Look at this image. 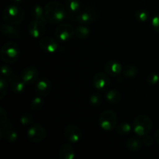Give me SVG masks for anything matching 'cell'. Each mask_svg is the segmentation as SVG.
I'll return each mask as SVG.
<instances>
[{
  "label": "cell",
  "instance_id": "1f68e13d",
  "mask_svg": "<svg viewBox=\"0 0 159 159\" xmlns=\"http://www.w3.org/2000/svg\"><path fill=\"white\" fill-rule=\"evenodd\" d=\"M147 82L151 85H155L159 83V75L156 73H151L147 77Z\"/></svg>",
  "mask_w": 159,
  "mask_h": 159
},
{
  "label": "cell",
  "instance_id": "74e56055",
  "mask_svg": "<svg viewBox=\"0 0 159 159\" xmlns=\"http://www.w3.org/2000/svg\"><path fill=\"white\" fill-rule=\"evenodd\" d=\"M12 2H14L15 3H20L23 1V0H12Z\"/></svg>",
  "mask_w": 159,
  "mask_h": 159
},
{
  "label": "cell",
  "instance_id": "836d02e7",
  "mask_svg": "<svg viewBox=\"0 0 159 159\" xmlns=\"http://www.w3.org/2000/svg\"><path fill=\"white\" fill-rule=\"evenodd\" d=\"M152 26L155 32L159 34V15H155L152 19Z\"/></svg>",
  "mask_w": 159,
  "mask_h": 159
},
{
  "label": "cell",
  "instance_id": "30bf717a",
  "mask_svg": "<svg viewBox=\"0 0 159 159\" xmlns=\"http://www.w3.org/2000/svg\"><path fill=\"white\" fill-rule=\"evenodd\" d=\"M65 138L71 143H77L82 138V130L75 125H68L65 130Z\"/></svg>",
  "mask_w": 159,
  "mask_h": 159
},
{
  "label": "cell",
  "instance_id": "9c48e42d",
  "mask_svg": "<svg viewBox=\"0 0 159 159\" xmlns=\"http://www.w3.org/2000/svg\"><path fill=\"white\" fill-rule=\"evenodd\" d=\"M110 79L107 74L99 72L93 78V85L96 89L104 91L110 87Z\"/></svg>",
  "mask_w": 159,
  "mask_h": 159
},
{
  "label": "cell",
  "instance_id": "f1b7e54d",
  "mask_svg": "<svg viewBox=\"0 0 159 159\" xmlns=\"http://www.w3.org/2000/svg\"><path fill=\"white\" fill-rule=\"evenodd\" d=\"M20 123H21L22 125H30V124H34V119L32 116V115L29 113H25L21 115L20 118Z\"/></svg>",
  "mask_w": 159,
  "mask_h": 159
},
{
  "label": "cell",
  "instance_id": "7c38bea8",
  "mask_svg": "<svg viewBox=\"0 0 159 159\" xmlns=\"http://www.w3.org/2000/svg\"><path fill=\"white\" fill-rule=\"evenodd\" d=\"M38 78V71L35 67H27L23 71L21 75V79L26 85H32Z\"/></svg>",
  "mask_w": 159,
  "mask_h": 159
},
{
  "label": "cell",
  "instance_id": "4316f807",
  "mask_svg": "<svg viewBox=\"0 0 159 159\" xmlns=\"http://www.w3.org/2000/svg\"><path fill=\"white\" fill-rule=\"evenodd\" d=\"M43 104H44V100L42 96H39L33 99L30 106L34 110H39L43 107Z\"/></svg>",
  "mask_w": 159,
  "mask_h": 159
},
{
  "label": "cell",
  "instance_id": "44dd1931",
  "mask_svg": "<svg viewBox=\"0 0 159 159\" xmlns=\"http://www.w3.org/2000/svg\"><path fill=\"white\" fill-rule=\"evenodd\" d=\"M7 128H2L4 129V135H3V138L6 140L7 142L9 143H14L17 141L18 139V134L17 132L14 130L12 127H9L6 126Z\"/></svg>",
  "mask_w": 159,
  "mask_h": 159
},
{
  "label": "cell",
  "instance_id": "9a60e30c",
  "mask_svg": "<svg viewBox=\"0 0 159 159\" xmlns=\"http://www.w3.org/2000/svg\"><path fill=\"white\" fill-rule=\"evenodd\" d=\"M75 19L79 23H82V24H91L94 21V12L90 9H86V10L78 14Z\"/></svg>",
  "mask_w": 159,
  "mask_h": 159
},
{
  "label": "cell",
  "instance_id": "83f0119b",
  "mask_svg": "<svg viewBox=\"0 0 159 159\" xmlns=\"http://www.w3.org/2000/svg\"><path fill=\"white\" fill-rule=\"evenodd\" d=\"M135 17L137 20L141 23L148 21L149 19V12L145 9H139L135 12Z\"/></svg>",
  "mask_w": 159,
  "mask_h": 159
},
{
  "label": "cell",
  "instance_id": "277c9868",
  "mask_svg": "<svg viewBox=\"0 0 159 159\" xmlns=\"http://www.w3.org/2000/svg\"><path fill=\"white\" fill-rule=\"evenodd\" d=\"M152 128V121L150 117L146 115H139L133 122V129L138 136H144L148 134Z\"/></svg>",
  "mask_w": 159,
  "mask_h": 159
},
{
  "label": "cell",
  "instance_id": "3957f363",
  "mask_svg": "<svg viewBox=\"0 0 159 159\" xmlns=\"http://www.w3.org/2000/svg\"><path fill=\"white\" fill-rule=\"evenodd\" d=\"M0 57L2 60L6 63H15L20 57L19 46L14 42H7L1 48Z\"/></svg>",
  "mask_w": 159,
  "mask_h": 159
},
{
  "label": "cell",
  "instance_id": "4fadbf2b",
  "mask_svg": "<svg viewBox=\"0 0 159 159\" xmlns=\"http://www.w3.org/2000/svg\"><path fill=\"white\" fill-rule=\"evenodd\" d=\"M40 47L47 53H54L58 48V44L56 40L51 37H43L40 40Z\"/></svg>",
  "mask_w": 159,
  "mask_h": 159
},
{
  "label": "cell",
  "instance_id": "ba28073f",
  "mask_svg": "<svg viewBox=\"0 0 159 159\" xmlns=\"http://www.w3.org/2000/svg\"><path fill=\"white\" fill-rule=\"evenodd\" d=\"M30 35L34 38H40L43 36L46 31V27H45V23L43 22L40 21V20H34L28 26Z\"/></svg>",
  "mask_w": 159,
  "mask_h": 159
},
{
  "label": "cell",
  "instance_id": "e0dca14e",
  "mask_svg": "<svg viewBox=\"0 0 159 159\" xmlns=\"http://www.w3.org/2000/svg\"><path fill=\"white\" fill-rule=\"evenodd\" d=\"M75 157V152L72 146L68 144L61 145L59 150V158L61 159H73Z\"/></svg>",
  "mask_w": 159,
  "mask_h": 159
},
{
  "label": "cell",
  "instance_id": "ac0fdd59",
  "mask_svg": "<svg viewBox=\"0 0 159 159\" xmlns=\"http://www.w3.org/2000/svg\"><path fill=\"white\" fill-rule=\"evenodd\" d=\"M1 32L4 35L12 37V38H19L20 37V30L16 27H15L14 25L8 24V23L2 25Z\"/></svg>",
  "mask_w": 159,
  "mask_h": 159
},
{
  "label": "cell",
  "instance_id": "484cf974",
  "mask_svg": "<svg viewBox=\"0 0 159 159\" xmlns=\"http://www.w3.org/2000/svg\"><path fill=\"white\" fill-rule=\"evenodd\" d=\"M131 129L132 127L129 123L123 122L119 124L117 129H116V131L120 135H127L131 132Z\"/></svg>",
  "mask_w": 159,
  "mask_h": 159
},
{
  "label": "cell",
  "instance_id": "6da1fadb",
  "mask_svg": "<svg viewBox=\"0 0 159 159\" xmlns=\"http://www.w3.org/2000/svg\"><path fill=\"white\" fill-rule=\"evenodd\" d=\"M47 20L52 24H59L66 16V9L61 3L56 1L48 2L44 8Z\"/></svg>",
  "mask_w": 159,
  "mask_h": 159
},
{
  "label": "cell",
  "instance_id": "5b68a950",
  "mask_svg": "<svg viewBox=\"0 0 159 159\" xmlns=\"http://www.w3.org/2000/svg\"><path fill=\"white\" fill-rule=\"evenodd\" d=\"M117 124V116L116 113L111 110L102 112L99 118V127L106 131H110L116 127Z\"/></svg>",
  "mask_w": 159,
  "mask_h": 159
},
{
  "label": "cell",
  "instance_id": "ffe728a7",
  "mask_svg": "<svg viewBox=\"0 0 159 159\" xmlns=\"http://www.w3.org/2000/svg\"><path fill=\"white\" fill-rule=\"evenodd\" d=\"M106 99L110 104L119 103L121 99V94L119 91L116 89L109 90L105 94Z\"/></svg>",
  "mask_w": 159,
  "mask_h": 159
},
{
  "label": "cell",
  "instance_id": "d4e9b609",
  "mask_svg": "<svg viewBox=\"0 0 159 159\" xmlns=\"http://www.w3.org/2000/svg\"><path fill=\"white\" fill-rule=\"evenodd\" d=\"M123 73L127 78H134L138 75V69L136 66L133 65H126L123 69Z\"/></svg>",
  "mask_w": 159,
  "mask_h": 159
},
{
  "label": "cell",
  "instance_id": "8d00e7d4",
  "mask_svg": "<svg viewBox=\"0 0 159 159\" xmlns=\"http://www.w3.org/2000/svg\"><path fill=\"white\" fill-rule=\"evenodd\" d=\"M155 139H156L157 142L159 144V129H158V130H156V132H155Z\"/></svg>",
  "mask_w": 159,
  "mask_h": 159
},
{
  "label": "cell",
  "instance_id": "5bb4252c",
  "mask_svg": "<svg viewBox=\"0 0 159 159\" xmlns=\"http://www.w3.org/2000/svg\"><path fill=\"white\" fill-rule=\"evenodd\" d=\"M105 70L107 73L110 75L116 77L118 76L123 71V67L120 62L115 60H110L107 62L105 66Z\"/></svg>",
  "mask_w": 159,
  "mask_h": 159
},
{
  "label": "cell",
  "instance_id": "603a6c76",
  "mask_svg": "<svg viewBox=\"0 0 159 159\" xmlns=\"http://www.w3.org/2000/svg\"><path fill=\"white\" fill-rule=\"evenodd\" d=\"M90 34V30L87 26H79L76 27L75 30V35L76 37L81 40H84L89 37Z\"/></svg>",
  "mask_w": 159,
  "mask_h": 159
},
{
  "label": "cell",
  "instance_id": "8fae6325",
  "mask_svg": "<svg viewBox=\"0 0 159 159\" xmlns=\"http://www.w3.org/2000/svg\"><path fill=\"white\" fill-rule=\"evenodd\" d=\"M35 89L38 96H42V97L48 96L51 93V82L48 78H41L37 81Z\"/></svg>",
  "mask_w": 159,
  "mask_h": 159
},
{
  "label": "cell",
  "instance_id": "d6a6232c",
  "mask_svg": "<svg viewBox=\"0 0 159 159\" xmlns=\"http://www.w3.org/2000/svg\"><path fill=\"white\" fill-rule=\"evenodd\" d=\"M89 102L93 106H99L102 102V96L98 93H94L89 97Z\"/></svg>",
  "mask_w": 159,
  "mask_h": 159
},
{
  "label": "cell",
  "instance_id": "d590c367",
  "mask_svg": "<svg viewBox=\"0 0 159 159\" xmlns=\"http://www.w3.org/2000/svg\"><path fill=\"white\" fill-rule=\"evenodd\" d=\"M153 138H152V136H150L149 134H146L144 136V139H143V143L145 146L147 147H150L153 144Z\"/></svg>",
  "mask_w": 159,
  "mask_h": 159
},
{
  "label": "cell",
  "instance_id": "7a4b0ae2",
  "mask_svg": "<svg viewBox=\"0 0 159 159\" xmlns=\"http://www.w3.org/2000/svg\"><path fill=\"white\" fill-rule=\"evenodd\" d=\"M24 10L16 4L7 6L2 12V18L5 23L14 26L20 24L24 20Z\"/></svg>",
  "mask_w": 159,
  "mask_h": 159
},
{
  "label": "cell",
  "instance_id": "f546056e",
  "mask_svg": "<svg viewBox=\"0 0 159 159\" xmlns=\"http://www.w3.org/2000/svg\"><path fill=\"white\" fill-rule=\"evenodd\" d=\"M7 81L6 78L2 76L0 79V99H4V97L7 94Z\"/></svg>",
  "mask_w": 159,
  "mask_h": 159
},
{
  "label": "cell",
  "instance_id": "52a82bcc",
  "mask_svg": "<svg viewBox=\"0 0 159 159\" xmlns=\"http://www.w3.org/2000/svg\"><path fill=\"white\" fill-rule=\"evenodd\" d=\"M47 132L44 127L40 124H35L30 127L27 130V138L30 141L34 143L41 142L45 139Z\"/></svg>",
  "mask_w": 159,
  "mask_h": 159
},
{
  "label": "cell",
  "instance_id": "d6986e66",
  "mask_svg": "<svg viewBox=\"0 0 159 159\" xmlns=\"http://www.w3.org/2000/svg\"><path fill=\"white\" fill-rule=\"evenodd\" d=\"M31 15H32L34 20H40L44 23L48 22L47 20L46 14H45V10H43V7L40 5H35L33 7L32 10H31Z\"/></svg>",
  "mask_w": 159,
  "mask_h": 159
},
{
  "label": "cell",
  "instance_id": "8992f818",
  "mask_svg": "<svg viewBox=\"0 0 159 159\" xmlns=\"http://www.w3.org/2000/svg\"><path fill=\"white\" fill-rule=\"evenodd\" d=\"M75 30L68 23H60L55 30V36L60 41L66 42L71 40L74 36Z\"/></svg>",
  "mask_w": 159,
  "mask_h": 159
},
{
  "label": "cell",
  "instance_id": "cb8c5ba5",
  "mask_svg": "<svg viewBox=\"0 0 159 159\" xmlns=\"http://www.w3.org/2000/svg\"><path fill=\"white\" fill-rule=\"evenodd\" d=\"M26 84L23 82V80H19V79H16L13 81L12 84V89L14 93L16 94H20V93H23L26 89Z\"/></svg>",
  "mask_w": 159,
  "mask_h": 159
},
{
  "label": "cell",
  "instance_id": "2e32d148",
  "mask_svg": "<svg viewBox=\"0 0 159 159\" xmlns=\"http://www.w3.org/2000/svg\"><path fill=\"white\" fill-rule=\"evenodd\" d=\"M66 9L71 16L76 17L79 13L81 9L80 0H66L65 2Z\"/></svg>",
  "mask_w": 159,
  "mask_h": 159
},
{
  "label": "cell",
  "instance_id": "4dcf8cb0",
  "mask_svg": "<svg viewBox=\"0 0 159 159\" xmlns=\"http://www.w3.org/2000/svg\"><path fill=\"white\" fill-rule=\"evenodd\" d=\"M1 73L2 75L6 79H10L12 76V68L8 65H2L1 67Z\"/></svg>",
  "mask_w": 159,
  "mask_h": 159
},
{
  "label": "cell",
  "instance_id": "e575fe53",
  "mask_svg": "<svg viewBox=\"0 0 159 159\" xmlns=\"http://www.w3.org/2000/svg\"><path fill=\"white\" fill-rule=\"evenodd\" d=\"M7 122V113L3 107H0V124L4 125Z\"/></svg>",
  "mask_w": 159,
  "mask_h": 159
},
{
  "label": "cell",
  "instance_id": "7402d4cb",
  "mask_svg": "<svg viewBox=\"0 0 159 159\" xmlns=\"http://www.w3.org/2000/svg\"><path fill=\"white\" fill-rule=\"evenodd\" d=\"M143 141L138 138H131L127 140V147L130 152H138L142 147Z\"/></svg>",
  "mask_w": 159,
  "mask_h": 159
}]
</instances>
